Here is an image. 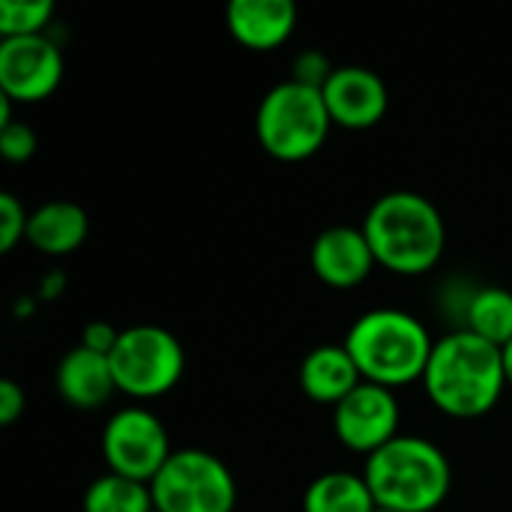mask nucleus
I'll return each mask as SVG.
<instances>
[{
	"instance_id": "obj_1",
	"label": "nucleus",
	"mask_w": 512,
	"mask_h": 512,
	"mask_svg": "<svg viewBox=\"0 0 512 512\" xmlns=\"http://www.w3.org/2000/svg\"><path fill=\"white\" fill-rule=\"evenodd\" d=\"M423 387L432 405L447 417H483L498 405L504 387H510L504 369V348L459 327L435 339Z\"/></svg>"
},
{
	"instance_id": "obj_2",
	"label": "nucleus",
	"mask_w": 512,
	"mask_h": 512,
	"mask_svg": "<svg viewBox=\"0 0 512 512\" xmlns=\"http://www.w3.org/2000/svg\"><path fill=\"white\" fill-rule=\"evenodd\" d=\"M372 243L378 264L399 276H423L429 273L447 246V225L432 198L393 189L384 192L366 213L360 225Z\"/></svg>"
},
{
	"instance_id": "obj_3",
	"label": "nucleus",
	"mask_w": 512,
	"mask_h": 512,
	"mask_svg": "<svg viewBox=\"0 0 512 512\" xmlns=\"http://www.w3.org/2000/svg\"><path fill=\"white\" fill-rule=\"evenodd\" d=\"M363 477L375 504L393 512L438 510L453 486L450 459L420 435H399L366 456Z\"/></svg>"
},
{
	"instance_id": "obj_4",
	"label": "nucleus",
	"mask_w": 512,
	"mask_h": 512,
	"mask_svg": "<svg viewBox=\"0 0 512 512\" xmlns=\"http://www.w3.org/2000/svg\"><path fill=\"white\" fill-rule=\"evenodd\" d=\"M342 345L354 357L363 381L396 390L423 381L435 339L405 309H369L351 324Z\"/></svg>"
},
{
	"instance_id": "obj_5",
	"label": "nucleus",
	"mask_w": 512,
	"mask_h": 512,
	"mask_svg": "<svg viewBox=\"0 0 512 512\" xmlns=\"http://www.w3.org/2000/svg\"><path fill=\"white\" fill-rule=\"evenodd\" d=\"M333 117L324 102V90L306 87L294 78L273 84L255 111L258 144L282 162H300L315 156L327 135Z\"/></svg>"
},
{
	"instance_id": "obj_6",
	"label": "nucleus",
	"mask_w": 512,
	"mask_h": 512,
	"mask_svg": "<svg viewBox=\"0 0 512 512\" xmlns=\"http://www.w3.org/2000/svg\"><path fill=\"white\" fill-rule=\"evenodd\" d=\"M156 512H234L237 480L207 450H174L150 483Z\"/></svg>"
},
{
	"instance_id": "obj_7",
	"label": "nucleus",
	"mask_w": 512,
	"mask_h": 512,
	"mask_svg": "<svg viewBox=\"0 0 512 512\" xmlns=\"http://www.w3.org/2000/svg\"><path fill=\"white\" fill-rule=\"evenodd\" d=\"M108 360L117 390L132 399L165 396L177 387L186 369V351L180 339L159 324H135L120 330V342Z\"/></svg>"
},
{
	"instance_id": "obj_8",
	"label": "nucleus",
	"mask_w": 512,
	"mask_h": 512,
	"mask_svg": "<svg viewBox=\"0 0 512 512\" xmlns=\"http://www.w3.org/2000/svg\"><path fill=\"white\" fill-rule=\"evenodd\" d=\"M171 453L165 423L147 408H120L102 429V456L111 474L150 486Z\"/></svg>"
},
{
	"instance_id": "obj_9",
	"label": "nucleus",
	"mask_w": 512,
	"mask_h": 512,
	"mask_svg": "<svg viewBox=\"0 0 512 512\" xmlns=\"http://www.w3.org/2000/svg\"><path fill=\"white\" fill-rule=\"evenodd\" d=\"M63 78V51L48 33L0 39V93L15 102L48 99Z\"/></svg>"
},
{
	"instance_id": "obj_10",
	"label": "nucleus",
	"mask_w": 512,
	"mask_h": 512,
	"mask_svg": "<svg viewBox=\"0 0 512 512\" xmlns=\"http://www.w3.org/2000/svg\"><path fill=\"white\" fill-rule=\"evenodd\" d=\"M399 402L390 387L363 381L336 408L333 429L336 438L363 456H372L393 438H399Z\"/></svg>"
},
{
	"instance_id": "obj_11",
	"label": "nucleus",
	"mask_w": 512,
	"mask_h": 512,
	"mask_svg": "<svg viewBox=\"0 0 512 512\" xmlns=\"http://www.w3.org/2000/svg\"><path fill=\"white\" fill-rule=\"evenodd\" d=\"M324 102L336 126L372 129L384 120L390 108V90L375 69L366 66H336L324 84Z\"/></svg>"
},
{
	"instance_id": "obj_12",
	"label": "nucleus",
	"mask_w": 512,
	"mask_h": 512,
	"mask_svg": "<svg viewBox=\"0 0 512 512\" xmlns=\"http://www.w3.org/2000/svg\"><path fill=\"white\" fill-rule=\"evenodd\" d=\"M312 270L330 288H354L366 282L372 267L378 264L372 243L363 228L354 225H333L324 228L312 240Z\"/></svg>"
},
{
	"instance_id": "obj_13",
	"label": "nucleus",
	"mask_w": 512,
	"mask_h": 512,
	"mask_svg": "<svg viewBox=\"0 0 512 512\" xmlns=\"http://www.w3.org/2000/svg\"><path fill=\"white\" fill-rule=\"evenodd\" d=\"M225 21L231 36L252 48L270 51L282 45L297 27V3L294 0H231L225 9Z\"/></svg>"
},
{
	"instance_id": "obj_14",
	"label": "nucleus",
	"mask_w": 512,
	"mask_h": 512,
	"mask_svg": "<svg viewBox=\"0 0 512 512\" xmlns=\"http://www.w3.org/2000/svg\"><path fill=\"white\" fill-rule=\"evenodd\" d=\"M117 390L111 360L84 345L63 354L57 366V393L66 405L78 411H93L111 399Z\"/></svg>"
},
{
	"instance_id": "obj_15",
	"label": "nucleus",
	"mask_w": 512,
	"mask_h": 512,
	"mask_svg": "<svg viewBox=\"0 0 512 512\" xmlns=\"http://www.w3.org/2000/svg\"><path fill=\"white\" fill-rule=\"evenodd\" d=\"M357 384L363 375L345 345H318L300 363V390L321 405L336 408Z\"/></svg>"
},
{
	"instance_id": "obj_16",
	"label": "nucleus",
	"mask_w": 512,
	"mask_h": 512,
	"mask_svg": "<svg viewBox=\"0 0 512 512\" xmlns=\"http://www.w3.org/2000/svg\"><path fill=\"white\" fill-rule=\"evenodd\" d=\"M90 222L87 213L75 201H48L30 210L27 222V243L45 255H69L87 240Z\"/></svg>"
},
{
	"instance_id": "obj_17",
	"label": "nucleus",
	"mask_w": 512,
	"mask_h": 512,
	"mask_svg": "<svg viewBox=\"0 0 512 512\" xmlns=\"http://www.w3.org/2000/svg\"><path fill=\"white\" fill-rule=\"evenodd\" d=\"M375 498L363 474L327 471L303 495V512H375Z\"/></svg>"
},
{
	"instance_id": "obj_18",
	"label": "nucleus",
	"mask_w": 512,
	"mask_h": 512,
	"mask_svg": "<svg viewBox=\"0 0 512 512\" xmlns=\"http://www.w3.org/2000/svg\"><path fill=\"white\" fill-rule=\"evenodd\" d=\"M462 330L477 333L480 339L507 348L512 342V291L501 285L477 288L465 303Z\"/></svg>"
},
{
	"instance_id": "obj_19",
	"label": "nucleus",
	"mask_w": 512,
	"mask_h": 512,
	"mask_svg": "<svg viewBox=\"0 0 512 512\" xmlns=\"http://www.w3.org/2000/svg\"><path fill=\"white\" fill-rule=\"evenodd\" d=\"M81 507L84 512H156L147 483H138L111 471L96 477L87 486Z\"/></svg>"
},
{
	"instance_id": "obj_20",
	"label": "nucleus",
	"mask_w": 512,
	"mask_h": 512,
	"mask_svg": "<svg viewBox=\"0 0 512 512\" xmlns=\"http://www.w3.org/2000/svg\"><path fill=\"white\" fill-rule=\"evenodd\" d=\"M51 18H54L51 0H3L0 3V33L3 36L45 33Z\"/></svg>"
},
{
	"instance_id": "obj_21",
	"label": "nucleus",
	"mask_w": 512,
	"mask_h": 512,
	"mask_svg": "<svg viewBox=\"0 0 512 512\" xmlns=\"http://www.w3.org/2000/svg\"><path fill=\"white\" fill-rule=\"evenodd\" d=\"M30 210L21 204L15 192H0V252H9L27 237Z\"/></svg>"
},
{
	"instance_id": "obj_22",
	"label": "nucleus",
	"mask_w": 512,
	"mask_h": 512,
	"mask_svg": "<svg viewBox=\"0 0 512 512\" xmlns=\"http://www.w3.org/2000/svg\"><path fill=\"white\" fill-rule=\"evenodd\" d=\"M333 72H336L333 60H330L324 51L309 48V51L297 54L291 78H294V81H300V84H306V87H318V90H324V84L330 81V75H333Z\"/></svg>"
},
{
	"instance_id": "obj_23",
	"label": "nucleus",
	"mask_w": 512,
	"mask_h": 512,
	"mask_svg": "<svg viewBox=\"0 0 512 512\" xmlns=\"http://www.w3.org/2000/svg\"><path fill=\"white\" fill-rule=\"evenodd\" d=\"M36 132L24 120H12L0 129V153L6 162H27L36 153Z\"/></svg>"
},
{
	"instance_id": "obj_24",
	"label": "nucleus",
	"mask_w": 512,
	"mask_h": 512,
	"mask_svg": "<svg viewBox=\"0 0 512 512\" xmlns=\"http://www.w3.org/2000/svg\"><path fill=\"white\" fill-rule=\"evenodd\" d=\"M117 342H120V330L111 327L108 321H90L81 333V345L96 351V354H105V357H111Z\"/></svg>"
},
{
	"instance_id": "obj_25",
	"label": "nucleus",
	"mask_w": 512,
	"mask_h": 512,
	"mask_svg": "<svg viewBox=\"0 0 512 512\" xmlns=\"http://www.w3.org/2000/svg\"><path fill=\"white\" fill-rule=\"evenodd\" d=\"M27 408V396L24 390L12 381V378H3L0 381V426H12Z\"/></svg>"
},
{
	"instance_id": "obj_26",
	"label": "nucleus",
	"mask_w": 512,
	"mask_h": 512,
	"mask_svg": "<svg viewBox=\"0 0 512 512\" xmlns=\"http://www.w3.org/2000/svg\"><path fill=\"white\" fill-rule=\"evenodd\" d=\"M63 285H66V276L63 273H48L45 279H42V297H57L60 291H63Z\"/></svg>"
},
{
	"instance_id": "obj_27",
	"label": "nucleus",
	"mask_w": 512,
	"mask_h": 512,
	"mask_svg": "<svg viewBox=\"0 0 512 512\" xmlns=\"http://www.w3.org/2000/svg\"><path fill=\"white\" fill-rule=\"evenodd\" d=\"M12 102H15L12 96H6V93H0V129L12 123Z\"/></svg>"
},
{
	"instance_id": "obj_28",
	"label": "nucleus",
	"mask_w": 512,
	"mask_h": 512,
	"mask_svg": "<svg viewBox=\"0 0 512 512\" xmlns=\"http://www.w3.org/2000/svg\"><path fill=\"white\" fill-rule=\"evenodd\" d=\"M504 369H507V384L512 387V342L504 348Z\"/></svg>"
},
{
	"instance_id": "obj_29",
	"label": "nucleus",
	"mask_w": 512,
	"mask_h": 512,
	"mask_svg": "<svg viewBox=\"0 0 512 512\" xmlns=\"http://www.w3.org/2000/svg\"><path fill=\"white\" fill-rule=\"evenodd\" d=\"M375 512H393V510H384V507H375Z\"/></svg>"
}]
</instances>
